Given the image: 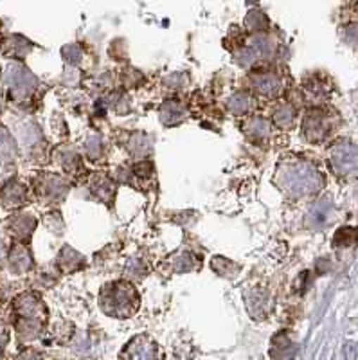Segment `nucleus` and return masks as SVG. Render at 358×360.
I'll list each match as a JSON object with an SVG mask.
<instances>
[{"label":"nucleus","instance_id":"f8f14e48","mask_svg":"<svg viewBox=\"0 0 358 360\" xmlns=\"http://www.w3.org/2000/svg\"><path fill=\"white\" fill-rule=\"evenodd\" d=\"M270 355H272L274 360H293V356H295V346H293L292 339H288L286 333H277L272 340Z\"/></svg>","mask_w":358,"mask_h":360},{"label":"nucleus","instance_id":"0eeeda50","mask_svg":"<svg viewBox=\"0 0 358 360\" xmlns=\"http://www.w3.org/2000/svg\"><path fill=\"white\" fill-rule=\"evenodd\" d=\"M119 360H164L159 344L146 333L137 335L122 348Z\"/></svg>","mask_w":358,"mask_h":360},{"label":"nucleus","instance_id":"f257e3e1","mask_svg":"<svg viewBox=\"0 0 358 360\" xmlns=\"http://www.w3.org/2000/svg\"><path fill=\"white\" fill-rule=\"evenodd\" d=\"M13 317H15V330L22 344H29L41 335L45 328L44 303L34 294H22L13 301Z\"/></svg>","mask_w":358,"mask_h":360},{"label":"nucleus","instance_id":"423d86ee","mask_svg":"<svg viewBox=\"0 0 358 360\" xmlns=\"http://www.w3.org/2000/svg\"><path fill=\"white\" fill-rule=\"evenodd\" d=\"M331 168L338 176L358 179V146L347 143H338L331 150Z\"/></svg>","mask_w":358,"mask_h":360},{"label":"nucleus","instance_id":"20e7f679","mask_svg":"<svg viewBox=\"0 0 358 360\" xmlns=\"http://www.w3.org/2000/svg\"><path fill=\"white\" fill-rule=\"evenodd\" d=\"M4 79L8 96L17 103H24L25 99L31 98L34 86H37V79L33 78V74L20 65H9Z\"/></svg>","mask_w":358,"mask_h":360},{"label":"nucleus","instance_id":"7ed1b4c3","mask_svg":"<svg viewBox=\"0 0 358 360\" xmlns=\"http://www.w3.org/2000/svg\"><path fill=\"white\" fill-rule=\"evenodd\" d=\"M281 186L301 197V195H308V193H314L315 189L321 188L322 179L321 173L314 166L298 160V164H292V166L285 168Z\"/></svg>","mask_w":358,"mask_h":360},{"label":"nucleus","instance_id":"1a4fd4ad","mask_svg":"<svg viewBox=\"0 0 358 360\" xmlns=\"http://www.w3.org/2000/svg\"><path fill=\"white\" fill-rule=\"evenodd\" d=\"M34 225H37V221H34V218L31 214L18 213L8 218L6 229H8V233L11 234L15 242L24 243L31 238V233L34 231Z\"/></svg>","mask_w":358,"mask_h":360},{"label":"nucleus","instance_id":"a211bd4d","mask_svg":"<svg viewBox=\"0 0 358 360\" xmlns=\"http://www.w3.org/2000/svg\"><path fill=\"white\" fill-rule=\"evenodd\" d=\"M248 107H250V98H248V94H238L236 98L231 99V108H234L236 114L245 112Z\"/></svg>","mask_w":358,"mask_h":360},{"label":"nucleus","instance_id":"aec40b11","mask_svg":"<svg viewBox=\"0 0 358 360\" xmlns=\"http://www.w3.org/2000/svg\"><path fill=\"white\" fill-rule=\"evenodd\" d=\"M17 360H44V356H41V353H38L37 349L29 348L25 349V352H22Z\"/></svg>","mask_w":358,"mask_h":360},{"label":"nucleus","instance_id":"4468645a","mask_svg":"<svg viewBox=\"0 0 358 360\" xmlns=\"http://www.w3.org/2000/svg\"><path fill=\"white\" fill-rule=\"evenodd\" d=\"M254 86L261 94L276 96L281 86V79L277 78V74H257V78L254 79Z\"/></svg>","mask_w":358,"mask_h":360},{"label":"nucleus","instance_id":"6ab92c4d","mask_svg":"<svg viewBox=\"0 0 358 360\" xmlns=\"http://www.w3.org/2000/svg\"><path fill=\"white\" fill-rule=\"evenodd\" d=\"M8 344H9V328L4 321L0 319V359H2V355H4Z\"/></svg>","mask_w":358,"mask_h":360},{"label":"nucleus","instance_id":"9d476101","mask_svg":"<svg viewBox=\"0 0 358 360\" xmlns=\"http://www.w3.org/2000/svg\"><path fill=\"white\" fill-rule=\"evenodd\" d=\"M8 265L13 274H25L33 266V258L24 243H13L8 252Z\"/></svg>","mask_w":358,"mask_h":360},{"label":"nucleus","instance_id":"39448f33","mask_svg":"<svg viewBox=\"0 0 358 360\" xmlns=\"http://www.w3.org/2000/svg\"><path fill=\"white\" fill-rule=\"evenodd\" d=\"M333 130L335 119L331 117L330 110L317 107L306 114L305 123H302V131H305L306 139L312 141V143H322V141L330 137Z\"/></svg>","mask_w":358,"mask_h":360},{"label":"nucleus","instance_id":"ddd939ff","mask_svg":"<svg viewBox=\"0 0 358 360\" xmlns=\"http://www.w3.org/2000/svg\"><path fill=\"white\" fill-rule=\"evenodd\" d=\"M29 49H31V45L22 37H6L4 40H0V51L8 58H15V60L24 58Z\"/></svg>","mask_w":358,"mask_h":360},{"label":"nucleus","instance_id":"9b49d317","mask_svg":"<svg viewBox=\"0 0 358 360\" xmlns=\"http://www.w3.org/2000/svg\"><path fill=\"white\" fill-rule=\"evenodd\" d=\"M34 189H37V195H40L41 200L51 202L60 198L65 188L61 184V180L58 179V175H41L34 182Z\"/></svg>","mask_w":358,"mask_h":360},{"label":"nucleus","instance_id":"f3484780","mask_svg":"<svg viewBox=\"0 0 358 360\" xmlns=\"http://www.w3.org/2000/svg\"><path fill=\"white\" fill-rule=\"evenodd\" d=\"M293 119H295V110H293L292 107H288V105H285V107L279 108V110L276 112V123L279 124V127H292Z\"/></svg>","mask_w":358,"mask_h":360},{"label":"nucleus","instance_id":"f03ea898","mask_svg":"<svg viewBox=\"0 0 358 360\" xmlns=\"http://www.w3.org/2000/svg\"><path fill=\"white\" fill-rule=\"evenodd\" d=\"M99 303L106 314L122 319V317H130L135 314L139 307V297L128 283L119 281L103 288Z\"/></svg>","mask_w":358,"mask_h":360},{"label":"nucleus","instance_id":"dca6fc26","mask_svg":"<svg viewBox=\"0 0 358 360\" xmlns=\"http://www.w3.org/2000/svg\"><path fill=\"white\" fill-rule=\"evenodd\" d=\"M15 159V146L11 143V137L6 130L0 128V160L2 164H11Z\"/></svg>","mask_w":358,"mask_h":360},{"label":"nucleus","instance_id":"6e6552de","mask_svg":"<svg viewBox=\"0 0 358 360\" xmlns=\"http://www.w3.org/2000/svg\"><path fill=\"white\" fill-rule=\"evenodd\" d=\"M27 204V188L18 179H9L0 186V205L6 209H18Z\"/></svg>","mask_w":358,"mask_h":360},{"label":"nucleus","instance_id":"2eb2a0df","mask_svg":"<svg viewBox=\"0 0 358 360\" xmlns=\"http://www.w3.org/2000/svg\"><path fill=\"white\" fill-rule=\"evenodd\" d=\"M357 240L358 229H354V227H342V229L335 233L333 247H337V249H350V247L357 243Z\"/></svg>","mask_w":358,"mask_h":360}]
</instances>
